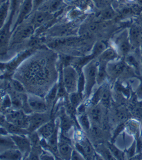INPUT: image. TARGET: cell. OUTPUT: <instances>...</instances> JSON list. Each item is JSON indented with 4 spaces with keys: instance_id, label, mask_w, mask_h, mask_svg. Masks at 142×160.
Masks as SVG:
<instances>
[{
    "instance_id": "cell-1",
    "label": "cell",
    "mask_w": 142,
    "mask_h": 160,
    "mask_svg": "<svg viewBox=\"0 0 142 160\" xmlns=\"http://www.w3.org/2000/svg\"><path fill=\"white\" fill-rule=\"evenodd\" d=\"M19 68L18 75L22 77L24 82H36L38 85L47 84L51 80L52 66L49 67V63L45 57L35 56L29 59H26Z\"/></svg>"
},
{
    "instance_id": "cell-2",
    "label": "cell",
    "mask_w": 142,
    "mask_h": 160,
    "mask_svg": "<svg viewBox=\"0 0 142 160\" xmlns=\"http://www.w3.org/2000/svg\"><path fill=\"white\" fill-rule=\"evenodd\" d=\"M36 33V29L29 18L19 24L12 33L10 45L11 46L20 45L27 42Z\"/></svg>"
},
{
    "instance_id": "cell-3",
    "label": "cell",
    "mask_w": 142,
    "mask_h": 160,
    "mask_svg": "<svg viewBox=\"0 0 142 160\" xmlns=\"http://www.w3.org/2000/svg\"><path fill=\"white\" fill-rule=\"evenodd\" d=\"M98 60L97 58H94L83 67V72L84 73L86 87L84 93L85 100L90 98L96 86H97V79L98 68Z\"/></svg>"
},
{
    "instance_id": "cell-4",
    "label": "cell",
    "mask_w": 142,
    "mask_h": 160,
    "mask_svg": "<svg viewBox=\"0 0 142 160\" xmlns=\"http://www.w3.org/2000/svg\"><path fill=\"white\" fill-rule=\"evenodd\" d=\"M110 46L115 49L120 57H125L132 50V45L130 41L129 29H123L117 32L110 41Z\"/></svg>"
},
{
    "instance_id": "cell-5",
    "label": "cell",
    "mask_w": 142,
    "mask_h": 160,
    "mask_svg": "<svg viewBox=\"0 0 142 160\" xmlns=\"http://www.w3.org/2000/svg\"><path fill=\"white\" fill-rule=\"evenodd\" d=\"M81 72H79L78 70L73 66L67 65L63 66V79L68 95L78 91V82Z\"/></svg>"
},
{
    "instance_id": "cell-6",
    "label": "cell",
    "mask_w": 142,
    "mask_h": 160,
    "mask_svg": "<svg viewBox=\"0 0 142 160\" xmlns=\"http://www.w3.org/2000/svg\"><path fill=\"white\" fill-rule=\"evenodd\" d=\"M4 116L7 121L28 130L29 114L26 113L22 109L11 108L6 111Z\"/></svg>"
},
{
    "instance_id": "cell-7",
    "label": "cell",
    "mask_w": 142,
    "mask_h": 160,
    "mask_svg": "<svg viewBox=\"0 0 142 160\" xmlns=\"http://www.w3.org/2000/svg\"><path fill=\"white\" fill-rule=\"evenodd\" d=\"M78 30L73 24H60L52 26L47 30V32L50 36L55 38H64L73 36L76 33H78Z\"/></svg>"
},
{
    "instance_id": "cell-8",
    "label": "cell",
    "mask_w": 142,
    "mask_h": 160,
    "mask_svg": "<svg viewBox=\"0 0 142 160\" xmlns=\"http://www.w3.org/2000/svg\"><path fill=\"white\" fill-rule=\"evenodd\" d=\"M73 149H74V146L73 145L72 141L60 130L59 141L58 145V156L62 159H71Z\"/></svg>"
},
{
    "instance_id": "cell-9",
    "label": "cell",
    "mask_w": 142,
    "mask_h": 160,
    "mask_svg": "<svg viewBox=\"0 0 142 160\" xmlns=\"http://www.w3.org/2000/svg\"><path fill=\"white\" fill-rule=\"evenodd\" d=\"M51 119V114L49 112L43 113L33 112L29 114V132H36L42 125Z\"/></svg>"
},
{
    "instance_id": "cell-10",
    "label": "cell",
    "mask_w": 142,
    "mask_h": 160,
    "mask_svg": "<svg viewBox=\"0 0 142 160\" xmlns=\"http://www.w3.org/2000/svg\"><path fill=\"white\" fill-rule=\"evenodd\" d=\"M27 102L32 112L43 113L49 112V105L45 98L35 93H27Z\"/></svg>"
},
{
    "instance_id": "cell-11",
    "label": "cell",
    "mask_w": 142,
    "mask_h": 160,
    "mask_svg": "<svg viewBox=\"0 0 142 160\" xmlns=\"http://www.w3.org/2000/svg\"><path fill=\"white\" fill-rule=\"evenodd\" d=\"M128 64L121 58L110 61L107 64V71L108 78L110 80H115L121 77L126 71Z\"/></svg>"
},
{
    "instance_id": "cell-12",
    "label": "cell",
    "mask_w": 142,
    "mask_h": 160,
    "mask_svg": "<svg viewBox=\"0 0 142 160\" xmlns=\"http://www.w3.org/2000/svg\"><path fill=\"white\" fill-rule=\"evenodd\" d=\"M33 12V0H23L17 11V17L13 22V32L16 27L24 22L29 18Z\"/></svg>"
},
{
    "instance_id": "cell-13",
    "label": "cell",
    "mask_w": 142,
    "mask_h": 160,
    "mask_svg": "<svg viewBox=\"0 0 142 160\" xmlns=\"http://www.w3.org/2000/svg\"><path fill=\"white\" fill-rule=\"evenodd\" d=\"M16 147L21 152L24 159L27 158L31 151L32 145L28 135H11Z\"/></svg>"
},
{
    "instance_id": "cell-14",
    "label": "cell",
    "mask_w": 142,
    "mask_h": 160,
    "mask_svg": "<svg viewBox=\"0 0 142 160\" xmlns=\"http://www.w3.org/2000/svg\"><path fill=\"white\" fill-rule=\"evenodd\" d=\"M104 107L100 103L95 105H89L88 109V114L90 119L92 125H94L97 127L100 126L103 123V110Z\"/></svg>"
},
{
    "instance_id": "cell-15",
    "label": "cell",
    "mask_w": 142,
    "mask_h": 160,
    "mask_svg": "<svg viewBox=\"0 0 142 160\" xmlns=\"http://www.w3.org/2000/svg\"><path fill=\"white\" fill-rule=\"evenodd\" d=\"M59 125V119L57 118L54 120L51 118L50 121L42 125L36 132L41 138L47 140L54 133V132Z\"/></svg>"
},
{
    "instance_id": "cell-16",
    "label": "cell",
    "mask_w": 142,
    "mask_h": 160,
    "mask_svg": "<svg viewBox=\"0 0 142 160\" xmlns=\"http://www.w3.org/2000/svg\"><path fill=\"white\" fill-rule=\"evenodd\" d=\"M129 37L132 49H140L141 44V36L142 33V27L134 23L129 27Z\"/></svg>"
},
{
    "instance_id": "cell-17",
    "label": "cell",
    "mask_w": 142,
    "mask_h": 160,
    "mask_svg": "<svg viewBox=\"0 0 142 160\" xmlns=\"http://www.w3.org/2000/svg\"><path fill=\"white\" fill-rule=\"evenodd\" d=\"M64 3V0H47L38 10L50 13H56L63 10Z\"/></svg>"
},
{
    "instance_id": "cell-18",
    "label": "cell",
    "mask_w": 142,
    "mask_h": 160,
    "mask_svg": "<svg viewBox=\"0 0 142 160\" xmlns=\"http://www.w3.org/2000/svg\"><path fill=\"white\" fill-rule=\"evenodd\" d=\"M1 126L4 127L10 135H29L30 133L27 129L20 128L19 126L7 121L4 115H2Z\"/></svg>"
},
{
    "instance_id": "cell-19",
    "label": "cell",
    "mask_w": 142,
    "mask_h": 160,
    "mask_svg": "<svg viewBox=\"0 0 142 160\" xmlns=\"http://www.w3.org/2000/svg\"><path fill=\"white\" fill-rule=\"evenodd\" d=\"M11 11V0H2L0 7V19L1 27L4 25L10 17Z\"/></svg>"
},
{
    "instance_id": "cell-20",
    "label": "cell",
    "mask_w": 142,
    "mask_h": 160,
    "mask_svg": "<svg viewBox=\"0 0 142 160\" xmlns=\"http://www.w3.org/2000/svg\"><path fill=\"white\" fill-rule=\"evenodd\" d=\"M2 160H20L24 159L22 153L18 148H11L0 152Z\"/></svg>"
},
{
    "instance_id": "cell-21",
    "label": "cell",
    "mask_w": 142,
    "mask_h": 160,
    "mask_svg": "<svg viewBox=\"0 0 142 160\" xmlns=\"http://www.w3.org/2000/svg\"><path fill=\"white\" fill-rule=\"evenodd\" d=\"M120 56L117 52L114 49L112 46L107 48L103 53H101L99 56L97 57L98 60L99 61L108 63L109 62L114 60H116L117 58H119Z\"/></svg>"
},
{
    "instance_id": "cell-22",
    "label": "cell",
    "mask_w": 142,
    "mask_h": 160,
    "mask_svg": "<svg viewBox=\"0 0 142 160\" xmlns=\"http://www.w3.org/2000/svg\"><path fill=\"white\" fill-rule=\"evenodd\" d=\"M116 12L112 7L107 6L100 9V12L97 15V18L100 21H110L116 16Z\"/></svg>"
},
{
    "instance_id": "cell-23",
    "label": "cell",
    "mask_w": 142,
    "mask_h": 160,
    "mask_svg": "<svg viewBox=\"0 0 142 160\" xmlns=\"http://www.w3.org/2000/svg\"><path fill=\"white\" fill-rule=\"evenodd\" d=\"M98 62H99V63H98L97 83V86H101L102 84H103L104 83H106L107 79H108V75H107V63L99 61H98Z\"/></svg>"
},
{
    "instance_id": "cell-24",
    "label": "cell",
    "mask_w": 142,
    "mask_h": 160,
    "mask_svg": "<svg viewBox=\"0 0 142 160\" xmlns=\"http://www.w3.org/2000/svg\"><path fill=\"white\" fill-rule=\"evenodd\" d=\"M104 83L103 85V92H102L101 99L100 104H102L104 107H107L110 106L111 103V97H112V93L107 83Z\"/></svg>"
},
{
    "instance_id": "cell-25",
    "label": "cell",
    "mask_w": 142,
    "mask_h": 160,
    "mask_svg": "<svg viewBox=\"0 0 142 160\" xmlns=\"http://www.w3.org/2000/svg\"><path fill=\"white\" fill-rule=\"evenodd\" d=\"M68 98H69L68 100H69L70 104L76 109L83 102L85 96L84 94L76 91L68 95Z\"/></svg>"
},
{
    "instance_id": "cell-26",
    "label": "cell",
    "mask_w": 142,
    "mask_h": 160,
    "mask_svg": "<svg viewBox=\"0 0 142 160\" xmlns=\"http://www.w3.org/2000/svg\"><path fill=\"white\" fill-rule=\"evenodd\" d=\"M16 148V145H15L14 141L10 134L7 135V136H2L1 135V141H0V149L1 150H0V152L11 148Z\"/></svg>"
},
{
    "instance_id": "cell-27",
    "label": "cell",
    "mask_w": 142,
    "mask_h": 160,
    "mask_svg": "<svg viewBox=\"0 0 142 160\" xmlns=\"http://www.w3.org/2000/svg\"><path fill=\"white\" fill-rule=\"evenodd\" d=\"M77 121H78V123L83 130L88 131L90 129L92 123L88 112L77 114Z\"/></svg>"
},
{
    "instance_id": "cell-28",
    "label": "cell",
    "mask_w": 142,
    "mask_h": 160,
    "mask_svg": "<svg viewBox=\"0 0 142 160\" xmlns=\"http://www.w3.org/2000/svg\"><path fill=\"white\" fill-rule=\"evenodd\" d=\"M108 47V44L107 43V42L104 41H98L96 42L93 46V48H92L91 55L94 58H97Z\"/></svg>"
},
{
    "instance_id": "cell-29",
    "label": "cell",
    "mask_w": 142,
    "mask_h": 160,
    "mask_svg": "<svg viewBox=\"0 0 142 160\" xmlns=\"http://www.w3.org/2000/svg\"><path fill=\"white\" fill-rule=\"evenodd\" d=\"M140 123L137 121H134V120H130L126 122V125H125V129L126 130L127 133L132 135H137L140 130Z\"/></svg>"
},
{
    "instance_id": "cell-30",
    "label": "cell",
    "mask_w": 142,
    "mask_h": 160,
    "mask_svg": "<svg viewBox=\"0 0 142 160\" xmlns=\"http://www.w3.org/2000/svg\"><path fill=\"white\" fill-rule=\"evenodd\" d=\"M79 143L81 144L84 150V153L86 158H87V157L90 158V157L94 155V153L95 152V150L87 137H85L83 138V139L81 141H80Z\"/></svg>"
},
{
    "instance_id": "cell-31",
    "label": "cell",
    "mask_w": 142,
    "mask_h": 160,
    "mask_svg": "<svg viewBox=\"0 0 142 160\" xmlns=\"http://www.w3.org/2000/svg\"><path fill=\"white\" fill-rule=\"evenodd\" d=\"M10 86H11V88L13 89V91L17 92V93H26V88L24 87L23 83L16 78H13L11 79Z\"/></svg>"
},
{
    "instance_id": "cell-32",
    "label": "cell",
    "mask_w": 142,
    "mask_h": 160,
    "mask_svg": "<svg viewBox=\"0 0 142 160\" xmlns=\"http://www.w3.org/2000/svg\"><path fill=\"white\" fill-rule=\"evenodd\" d=\"M58 98V83H55L53 85V87L50 88L48 93L45 96V100L49 106L51 105L54 102L55 99Z\"/></svg>"
},
{
    "instance_id": "cell-33",
    "label": "cell",
    "mask_w": 142,
    "mask_h": 160,
    "mask_svg": "<svg viewBox=\"0 0 142 160\" xmlns=\"http://www.w3.org/2000/svg\"><path fill=\"white\" fill-rule=\"evenodd\" d=\"M107 146H108L110 152H112V155L115 157V159H121L125 158V153L123 152L122 149L116 146L114 143H108Z\"/></svg>"
},
{
    "instance_id": "cell-34",
    "label": "cell",
    "mask_w": 142,
    "mask_h": 160,
    "mask_svg": "<svg viewBox=\"0 0 142 160\" xmlns=\"http://www.w3.org/2000/svg\"><path fill=\"white\" fill-rule=\"evenodd\" d=\"M97 151L98 155L101 156L102 158L107 159H115V157L112 155V152H110L108 146H99L97 148Z\"/></svg>"
},
{
    "instance_id": "cell-35",
    "label": "cell",
    "mask_w": 142,
    "mask_h": 160,
    "mask_svg": "<svg viewBox=\"0 0 142 160\" xmlns=\"http://www.w3.org/2000/svg\"><path fill=\"white\" fill-rule=\"evenodd\" d=\"M83 14V12L81 9L76 7V8H73L71 9V10L67 13V17L68 18V20L73 21L78 19V18L82 16Z\"/></svg>"
},
{
    "instance_id": "cell-36",
    "label": "cell",
    "mask_w": 142,
    "mask_h": 160,
    "mask_svg": "<svg viewBox=\"0 0 142 160\" xmlns=\"http://www.w3.org/2000/svg\"><path fill=\"white\" fill-rule=\"evenodd\" d=\"M12 108V98L11 95L6 94L4 97L2 98V109L4 111H7L8 109Z\"/></svg>"
},
{
    "instance_id": "cell-37",
    "label": "cell",
    "mask_w": 142,
    "mask_h": 160,
    "mask_svg": "<svg viewBox=\"0 0 142 160\" xmlns=\"http://www.w3.org/2000/svg\"><path fill=\"white\" fill-rule=\"evenodd\" d=\"M86 87V82H85V78L84 73L82 71L80 73L79 78H78V92L84 94L85 90Z\"/></svg>"
},
{
    "instance_id": "cell-38",
    "label": "cell",
    "mask_w": 142,
    "mask_h": 160,
    "mask_svg": "<svg viewBox=\"0 0 142 160\" xmlns=\"http://www.w3.org/2000/svg\"><path fill=\"white\" fill-rule=\"evenodd\" d=\"M91 1L96 7L99 9H102L108 6L107 4V0H91Z\"/></svg>"
},
{
    "instance_id": "cell-39",
    "label": "cell",
    "mask_w": 142,
    "mask_h": 160,
    "mask_svg": "<svg viewBox=\"0 0 142 160\" xmlns=\"http://www.w3.org/2000/svg\"><path fill=\"white\" fill-rule=\"evenodd\" d=\"M86 159L85 157L83 155L81 152H79L78 150H76L74 148V149H73L72 154V158H71V159L79 160V159Z\"/></svg>"
},
{
    "instance_id": "cell-40",
    "label": "cell",
    "mask_w": 142,
    "mask_h": 160,
    "mask_svg": "<svg viewBox=\"0 0 142 160\" xmlns=\"http://www.w3.org/2000/svg\"><path fill=\"white\" fill-rule=\"evenodd\" d=\"M140 84H139L138 87L136 89V92L138 95V98L142 99V76L140 77Z\"/></svg>"
},
{
    "instance_id": "cell-41",
    "label": "cell",
    "mask_w": 142,
    "mask_h": 160,
    "mask_svg": "<svg viewBox=\"0 0 142 160\" xmlns=\"http://www.w3.org/2000/svg\"><path fill=\"white\" fill-rule=\"evenodd\" d=\"M134 23L142 27V11H141L139 15L135 18Z\"/></svg>"
},
{
    "instance_id": "cell-42",
    "label": "cell",
    "mask_w": 142,
    "mask_h": 160,
    "mask_svg": "<svg viewBox=\"0 0 142 160\" xmlns=\"http://www.w3.org/2000/svg\"><path fill=\"white\" fill-rule=\"evenodd\" d=\"M140 58H141V66H142V45L140 46Z\"/></svg>"
},
{
    "instance_id": "cell-43",
    "label": "cell",
    "mask_w": 142,
    "mask_h": 160,
    "mask_svg": "<svg viewBox=\"0 0 142 160\" xmlns=\"http://www.w3.org/2000/svg\"><path fill=\"white\" fill-rule=\"evenodd\" d=\"M141 44L142 45V33H141Z\"/></svg>"
}]
</instances>
